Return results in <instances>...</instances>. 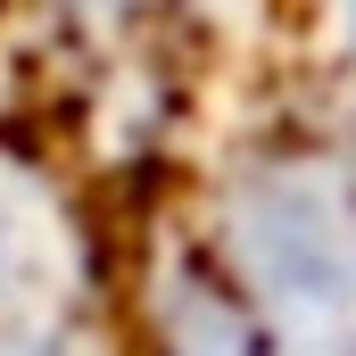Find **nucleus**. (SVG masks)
Masks as SVG:
<instances>
[{"label":"nucleus","instance_id":"nucleus-3","mask_svg":"<svg viewBox=\"0 0 356 356\" xmlns=\"http://www.w3.org/2000/svg\"><path fill=\"white\" fill-rule=\"evenodd\" d=\"M124 356H266L249 307L182 224L175 191L133 207V282H124Z\"/></svg>","mask_w":356,"mask_h":356},{"label":"nucleus","instance_id":"nucleus-4","mask_svg":"<svg viewBox=\"0 0 356 356\" xmlns=\"http://www.w3.org/2000/svg\"><path fill=\"white\" fill-rule=\"evenodd\" d=\"M332 67H340V124L356 141V0H332Z\"/></svg>","mask_w":356,"mask_h":356},{"label":"nucleus","instance_id":"nucleus-2","mask_svg":"<svg viewBox=\"0 0 356 356\" xmlns=\"http://www.w3.org/2000/svg\"><path fill=\"white\" fill-rule=\"evenodd\" d=\"M133 199L50 116H0V356H124Z\"/></svg>","mask_w":356,"mask_h":356},{"label":"nucleus","instance_id":"nucleus-1","mask_svg":"<svg viewBox=\"0 0 356 356\" xmlns=\"http://www.w3.org/2000/svg\"><path fill=\"white\" fill-rule=\"evenodd\" d=\"M175 207L266 356H356V141L340 116L232 124Z\"/></svg>","mask_w":356,"mask_h":356}]
</instances>
